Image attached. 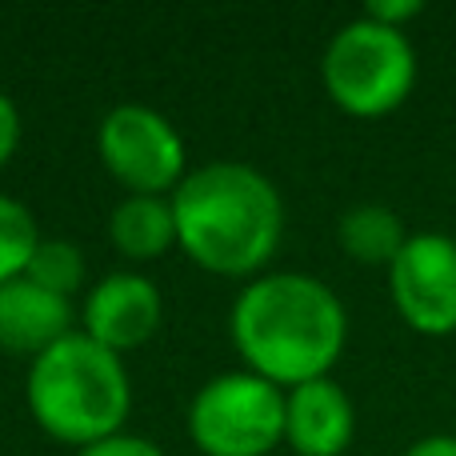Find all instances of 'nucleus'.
Returning a JSON list of instances; mask_svg holds the SVG:
<instances>
[{"instance_id":"obj_17","label":"nucleus","mask_w":456,"mask_h":456,"mask_svg":"<svg viewBox=\"0 0 456 456\" xmlns=\"http://www.w3.org/2000/svg\"><path fill=\"white\" fill-rule=\"evenodd\" d=\"M16 144H20V117H16V104L0 93V168L12 160Z\"/></svg>"},{"instance_id":"obj_4","label":"nucleus","mask_w":456,"mask_h":456,"mask_svg":"<svg viewBox=\"0 0 456 456\" xmlns=\"http://www.w3.org/2000/svg\"><path fill=\"white\" fill-rule=\"evenodd\" d=\"M324 88L353 117H385L401 109L417 85V53L404 28H388L369 16L345 24L324 48Z\"/></svg>"},{"instance_id":"obj_9","label":"nucleus","mask_w":456,"mask_h":456,"mask_svg":"<svg viewBox=\"0 0 456 456\" xmlns=\"http://www.w3.org/2000/svg\"><path fill=\"white\" fill-rule=\"evenodd\" d=\"M353 401L329 377L297 385L284 396V436L300 456H340L353 444Z\"/></svg>"},{"instance_id":"obj_12","label":"nucleus","mask_w":456,"mask_h":456,"mask_svg":"<svg viewBox=\"0 0 456 456\" xmlns=\"http://www.w3.org/2000/svg\"><path fill=\"white\" fill-rule=\"evenodd\" d=\"M340 248L361 265H393L404 248V221L385 205H356L340 216Z\"/></svg>"},{"instance_id":"obj_11","label":"nucleus","mask_w":456,"mask_h":456,"mask_svg":"<svg viewBox=\"0 0 456 456\" xmlns=\"http://www.w3.org/2000/svg\"><path fill=\"white\" fill-rule=\"evenodd\" d=\"M109 236L117 252L128 260H157L176 244V216L173 205L160 197H128L117 205L109 221Z\"/></svg>"},{"instance_id":"obj_5","label":"nucleus","mask_w":456,"mask_h":456,"mask_svg":"<svg viewBox=\"0 0 456 456\" xmlns=\"http://www.w3.org/2000/svg\"><path fill=\"white\" fill-rule=\"evenodd\" d=\"M189 433L205 456H265L284 436V393L256 372H224L197 393Z\"/></svg>"},{"instance_id":"obj_16","label":"nucleus","mask_w":456,"mask_h":456,"mask_svg":"<svg viewBox=\"0 0 456 456\" xmlns=\"http://www.w3.org/2000/svg\"><path fill=\"white\" fill-rule=\"evenodd\" d=\"M425 12V4L420 0H372L369 8H364V16L377 24H388V28H401L404 20H412V16Z\"/></svg>"},{"instance_id":"obj_10","label":"nucleus","mask_w":456,"mask_h":456,"mask_svg":"<svg viewBox=\"0 0 456 456\" xmlns=\"http://www.w3.org/2000/svg\"><path fill=\"white\" fill-rule=\"evenodd\" d=\"M72 308L64 297H53L28 276L0 284V348L4 353H45L69 337Z\"/></svg>"},{"instance_id":"obj_6","label":"nucleus","mask_w":456,"mask_h":456,"mask_svg":"<svg viewBox=\"0 0 456 456\" xmlns=\"http://www.w3.org/2000/svg\"><path fill=\"white\" fill-rule=\"evenodd\" d=\"M101 157L109 173L136 197H157L184 181V144L160 112L120 104L101 125Z\"/></svg>"},{"instance_id":"obj_14","label":"nucleus","mask_w":456,"mask_h":456,"mask_svg":"<svg viewBox=\"0 0 456 456\" xmlns=\"http://www.w3.org/2000/svg\"><path fill=\"white\" fill-rule=\"evenodd\" d=\"M40 236L32 224V213L12 197H0V284L24 276Z\"/></svg>"},{"instance_id":"obj_3","label":"nucleus","mask_w":456,"mask_h":456,"mask_svg":"<svg viewBox=\"0 0 456 456\" xmlns=\"http://www.w3.org/2000/svg\"><path fill=\"white\" fill-rule=\"evenodd\" d=\"M128 404L133 388L125 364L88 332H69L32 361L28 409L37 425L56 441L80 449L109 441L125 425Z\"/></svg>"},{"instance_id":"obj_18","label":"nucleus","mask_w":456,"mask_h":456,"mask_svg":"<svg viewBox=\"0 0 456 456\" xmlns=\"http://www.w3.org/2000/svg\"><path fill=\"white\" fill-rule=\"evenodd\" d=\"M404 456H456V436H425Z\"/></svg>"},{"instance_id":"obj_1","label":"nucleus","mask_w":456,"mask_h":456,"mask_svg":"<svg viewBox=\"0 0 456 456\" xmlns=\"http://www.w3.org/2000/svg\"><path fill=\"white\" fill-rule=\"evenodd\" d=\"M348 337L345 305L329 284L305 273H273L236 297L232 340L248 372L281 385L329 377Z\"/></svg>"},{"instance_id":"obj_2","label":"nucleus","mask_w":456,"mask_h":456,"mask_svg":"<svg viewBox=\"0 0 456 456\" xmlns=\"http://www.w3.org/2000/svg\"><path fill=\"white\" fill-rule=\"evenodd\" d=\"M176 244L200 268L248 276L276 252L284 232L281 192L256 168L216 160L189 173L173 192Z\"/></svg>"},{"instance_id":"obj_13","label":"nucleus","mask_w":456,"mask_h":456,"mask_svg":"<svg viewBox=\"0 0 456 456\" xmlns=\"http://www.w3.org/2000/svg\"><path fill=\"white\" fill-rule=\"evenodd\" d=\"M24 276L32 284H40L45 292H53V297L69 300V292H77L80 281H85V260H80L77 244H69V240H40L28 268H24Z\"/></svg>"},{"instance_id":"obj_15","label":"nucleus","mask_w":456,"mask_h":456,"mask_svg":"<svg viewBox=\"0 0 456 456\" xmlns=\"http://www.w3.org/2000/svg\"><path fill=\"white\" fill-rule=\"evenodd\" d=\"M80 456H165L157 444H149L144 436H109V441H96L88 449H80Z\"/></svg>"},{"instance_id":"obj_8","label":"nucleus","mask_w":456,"mask_h":456,"mask_svg":"<svg viewBox=\"0 0 456 456\" xmlns=\"http://www.w3.org/2000/svg\"><path fill=\"white\" fill-rule=\"evenodd\" d=\"M160 329V292L149 276L112 273L93 289L85 305V332L109 353L141 348Z\"/></svg>"},{"instance_id":"obj_7","label":"nucleus","mask_w":456,"mask_h":456,"mask_svg":"<svg viewBox=\"0 0 456 456\" xmlns=\"http://www.w3.org/2000/svg\"><path fill=\"white\" fill-rule=\"evenodd\" d=\"M393 305L425 337L456 332V240L444 232H417L388 265Z\"/></svg>"}]
</instances>
